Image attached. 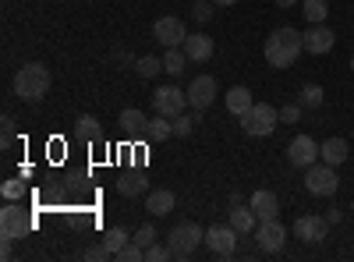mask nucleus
Wrapping results in <instances>:
<instances>
[{
    "instance_id": "f257e3e1",
    "label": "nucleus",
    "mask_w": 354,
    "mask_h": 262,
    "mask_svg": "<svg viewBox=\"0 0 354 262\" xmlns=\"http://www.w3.org/2000/svg\"><path fill=\"white\" fill-rule=\"evenodd\" d=\"M262 53H266V64L277 68V71H283V68H290V64L305 53V32L283 25V28H277V32L266 39V50H262Z\"/></svg>"
},
{
    "instance_id": "f03ea898",
    "label": "nucleus",
    "mask_w": 354,
    "mask_h": 262,
    "mask_svg": "<svg viewBox=\"0 0 354 262\" xmlns=\"http://www.w3.org/2000/svg\"><path fill=\"white\" fill-rule=\"evenodd\" d=\"M15 93H18L25 103H39V100L50 93V68L39 64V61L21 64L18 75H15Z\"/></svg>"
},
{
    "instance_id": "7ed1b4c3",
    "label": "nucleus",
    "mask_w": 354,
    "mask_h": 262,
    "mask_svg": "<svg viewBox=\"0 0 354 262\" xmlns=\"http://www.w3.org/2000/svg\"><path fill=\"white\" fill-rule=\"evenodd\" d=\"M202 241H205V230L198 223H177L170 234H167V245H170L174 259H192Z\"/></svg>"
},
{
    "instance_id": "20e7f679",
    "label": "nucleus",
    "mask_w": 354,
    "mask_h": 262,
    "mask_svg": "<svg viewBox=\"0 0 354 262\" xmlns=\"http://www.w3.org/2000/svg\"><path fill=\"white\" fill-rule=\"evenodd\" d=\"M277 121H280V110L270 106V103H252V106L241 113V128H245L248 135H255V138L270 135V131L277 128Z\"/></svg>"
},
{
    "instance_id": "39448f33",
    "label": "nucleus",
    "mask_w": 354,
    "mask_h": 262,
    "mask_svg": "<svg viewBox=\"0 0 354 262\" xmlns=\"http://www.w3.org/2000/svg\"><path fill=\"white\" fill-rule=\"evenodd\" d=\"M28 230H32V216H28V209H21L18 202H8V206L0 209V238L18 241V238L28 234Z\"/></svg>"
},
{
    "instance_id": "423d86ee",
    "label": "nucleus",
    "mask_w": 354,
    "mask_h": 262,
    "mask_svg": "<svg viewBox=\"0 0 354 262\" xmlns=\"http://www.w3.org/2000/svg\"><path fill=\"white\" fill-rule=\"evenodd\" d=\"M305 188H308L312 195H337V188H340L337 167H330V163H312V167H305Z\"/></svg>"
},
{
    "instance_id": "0eeeda50",
    "label": "nucleus",
    "mask_w": 354,
    "mask_h": 262,
    "mask_svg": "<svg viewBox=\"0 0 354 262\" xmlns=\"http://www.w3.org/2000/svg\"><path fill=\"white\" fill-rule=\"evenodd\" d=\"M153 106L156 113H163V118H177V113L188 110V93H181L177 85H160V89L153 93Z\"/></svg>"
},
{
    "instance_id": "6e6552de",
    "label": "nucleus",
    "mask_w": 354,
    "mask_h": 262,
    "mask_svg": "<svg viewBox=\"0 0 354 262\" xmlns=\"http://www.w3.org/2000/svg\"><path fill=\"white\" fill-rule=\"evenodd\" d=\"M153 39H156V43H163L167 50H170V46H185L188 28H185V21H181V18H160V21L153 25Z\"/></svg>"
},
{
    "instance_id": "1a4fd4ad",
    "label": "nucleus",
    "mask_w": 354,
    "mask_h": 262,
    "mask_svg": "<svg viewBox=\"0 0 354 262\" xmlns=\"http://www.w3.org/2000/svg\"><path fill=\"white\" fill-rule=\"evenodd\" d=\"M255 241H259L262 252L277 255V252H283V245H287V230L280 227V220H266V223L255 227Z\"/></svg>"
},
{
    "instance_id": "9d476101",
    "label": "nucleus",
    "mask_w": 354,
    "mask_h": 262,
    "mask_svg": "<svg viewBox=\"0 0 354 262\" xmlns=\"http://www.w3.org/2000/svg\"><path fill=\"white\" fill-rule=\"evenodd\" d=\"M205 245H209V252L213 255H220V259H230L234 255V245H238V230H234L230 223L227 227H209L205 230Z\"/></svg>"
},
{
    "instance_id": "9b49d317",
    "label": "nucleus",
    "mask_w": 354,
    "mask_h": 262,
    "mask_svg": "<svg viewBox=\"0 0 354 262\" xmlns=\"http://www.w3.org/2000/svg\"><path fill=\"white\" fill-rule=\"evenodd\" d=\"M287 160H290L294 167H312V163L319 160V142L308 138V135H298V138L287 145Z\"/></svg>"
},
{
    "instance_id": "f8f14e48",
    "label": "nucleus",
    "mask_w": 354,
    "mask_h": 262,
    "mask_svg": "<svg viewBox=\"0 0 354 262\" xmlns=\"http://www.w3.org/2000/svg\"><path fill=\"white\" fill-rule=\"evenodd\" d=\"M216 100V82H213V75H198V78H192V89H188V103H192V110H205Z\"/></svg>"
},
{
    "instance_id": "ddd939ff",
    "label": "nucleus",
    "mask_w": 354,
    "mask_h": 262,
    "mask_svg": "<svg viewBox=\"0 0 354 262\" xmlns=\"http://www.w3.org/2000/svg\"><path fill=\"white\" fill-rule=\"evenodd\" d=\"M333 43H337V36H333V28H326V21H322V25H312L308 32H305V53L322 57V53L333 50Z\"/></svg>"
},
{
    "instance_id": "4468645a",
    "label": "nucleus",
    "mask_w": 354,
    "mask_h": 262,
    "mask_svg": "<svg viewBox=\"0 0 354 262\" xmlns=\"http://www.w3.org/2000/svg\"><path fill=\"white\" fill-rule=\"evenodd\" d=\"M326 230H330V220L326 216H298V223H294V238L315 245V241L326 238Z\"/></svg>"
},
{
    "instance_id": "2eb2a0df",
    "label": "nucleus",
    "mask_w": 354,
    "mask_h": 262,
    "mask_svg": "<svg viewBox=\"0 0 354 262\" xmlns=\"http://www.w3.org/2000/svg\"><path fill=\"white\" fill-rule=\"evenodd\" d=\"M248 206L255 209L259 223H266V220H277V213H280V202H277V195H273L270 188H259V191L252 195Z\"/></svg>"
},
{
    "instance_id": "dca6fc26",
    "label": "nucleus",
    "mask_w": 354,
    "mask_h": 262,
    "mask_svg": "<svg viewBox=\"0 0 354 262\" xmlns=\"http://www.w3.org/2000/svg\"><path fill=\"white\" fill-rule=\"evenodd\" d=\"M185 53H188L192 64H205L213 57V39L205 36V32H195V36L185 39Z\"/></svg>"
},
{
    "instance_id": "f3484780",
    "label": "nucleus",
    "mask_w": 354,
    "mask_h": 262,
    "mask_svg": "<svg viewBox=\"0 0 354 262\" xmlns=\"http://www.w3.org/2000/svg\"><path fill=\"white\" fill-rule=\"evenodd\" d=\"M347 149H351L347 138H326V142L319 145V160H322V163H330V167H340V163L351 156Z\"/></svg>"
},
{
    "instance_id": "a211bd4d",
    "label": "nucleus",
    "mask_w": 354,
    "mask_h": 262,
    "mask_svg": "<svg viewBox=\"0 0 354 262\" xmlns=\"http://www.w3.org/2000/svg\"><path fill=\"white\" fill-rule=\"evenodd\" d=\"M230 227L238 230V234H255V227H259V216L252 206H234L230 209Z\"/></svg>"
},
{
    "instance_id": "6ab92c4d",
    "label": "nucleus",
    "mask_w": 354,
    "mask_h": 262,
    "mask_svg": "<svg viewBox=\"0 0 354 262\" xmlns=\"http://www.w3.org/2000/svg\"><path fill=\"white\" fill-rule=\"evenodd\" d=\"M145 209H149L153 216H167V213L174 209V191H170V188L149 191V195H145Z\"/></svg>"
},
{
    "instance_id": "aec40b11",
    "label": "nucleus",
    "mask_w": 354,
    "mask_h": 262,
    "mask_svg": "<svg viewBox=\"0 0 354 262\" xmlns=\"http://www.w3.org/2000/svg\"><path fill=\"white\" fill-rule=\"evenodd\" d=\"M117 191L124 198H138V195H149V181H145V174H124L121 181H117Z\"/></svg>"
},
{
    "instance_id": "412c9836",
    "label": "nucleus",
    "mask_w": 354,
    "mask_h": 262,
    "mask_svg": "<svg viewBox=\"0 0 354 262\" xmlns=\"http://www.w3.org/2000/svg\"><path fill=\"white\" fill-rule=\"evenodd\" d=\"M117 124H121L128 135H145V128H149V121H145V113L135 106V110H121V118H117Z\"/></svg>"
},
{
    "instance_id": "4be33fe9",
    "label": "nucleus",
    "mask_w": 354,
    "mask_h": 262,
    "mask_svg": "<svg viewBox=\"0 0 354 262\" xmlns=\"http://www.w3.org/2000/svg\"><path fill=\"white\" fill-rule=\"evenodd\" d=\"M192 61H188V53H185V46H170L167 53H163V71L167 75H185V68H188Z\"/></svg>"
},
{
    "instance_id": "5701e85b",
    "label": "nucleus",
    "mask_w": 354,
    "mask_h": 262,
    "mask_svg": "<svg viewBox=\"0 0 354 262\" xmlns=\"http://www.w3.org/2000/svg\"><path fill=\"white\" fill-rule=\"evenodd\" d=\"M252 103H255V100H252V93L245 89V85H234V89L227 93V110H230V113H238V118H241V113H245Z\"/></svg>"
},
{
    "instance_id": "b1692460",
    "label": "nucleus",
    "mask_w": 354,
    "mask_h": 262,
    "mask_svg": "<svg viewBox=\"0 0 354 262\" xmlns=\"http://www.w3.org/2000/svg\"><path fill=\"white\" fill-rule=\"evenodd\" d=\"M170 135H174V121L163 118V113H156V118L149 121V128H145V138L149 142H167Z\"/></svg>"
},
{
    "instance_id": "393cba45",
    "label": "nucleus",
    "mask_w": 354,
    "mask_h": 262,
    "mask_svg": "<svg viewBox=\"0 0 354 262\" xmlns=\"http://www.w3.org/2000/svg\"><path fill=\"white\" fill-rule=\"evenodd\" d=\"M75 135H78L82 142H96V138H100V121L93 118V113H82V118L75 121Z\"/></svg>"
},
{
    "instance_id": "a878e982",
    "label": "nucleus",
    "mask_w": 354,
    "mask_h": 262,
    "mask_svg": "<svg viewBox=\"0 0 354 262\" xmlns=\"http://www.w3.org/2000/svg\"><path fill=\"white\" fill-rule=\"evenodd\" d=\"M195 124H198V110L195 113H177V118H174V135L177 138H188L195 131Z\"/></svg>"
},
{
    "instance_id": "bb28decb",
    "label": "nucleus",
    "mask_w": 354,
    "mask_h": 262,
    "mask_svg": "<svg viewBox=\"0 0 354 262\" xmlns=\"http://www.w3.org/2000/svg\"><path fill=\"white\" fill-rule=\"evenodd\" d=\"M128 241H131V238H128V230H124V227H110V230H106V238H103V245L113 252V259H117V252H121Z\"/></svg>"
},
{
    "instance_id": "cd10ccee",
    "label": "nucleus",
    "mask_w": 354,
    "mask_h": 262,
    "mask_svg": "<svg viewBox=\"0 0 354 262\" xmlns=\"http://www.w3.org/2000/svg\"><path fill=\"white\" fill-rule=\"evenodd\" d=\"M135 71H138L142 78H156V75L163 71V61H160V57H138V61H135Z\"/></svg>"
},
{
    "instance_id": "c85d7f7f",
    "label": "nucleus",
    "mask_w": 354,
    "mask_h": 262,
    "mask_svg": "<svg viewBox=\"0 0 354 262\" xmlns=\"http://www.w3.org/2000/svg\"><path fill=\"white\" fill-rule=\"evenodd\" d=\"M326 15H330L326 0H305V18H308L312 25H322V21H326Z\"/></svg>"
},
{
    "instance_id": "c756f323",
    "label": "nucleus",
    "mask_w": 354,
    "mask_h": 262,
    "mask_svg": "<svg viewBox=\"0 0 354 262\" xmlns=\"http://www.w3.org/2000/svg\"><path fill=\"white\" fill-rule=\"evenodd\" d=\"M322 100H326V93H322L319 85H301V106L315 110V106H322Z\"/></svg>"
},
{
    "instance_id": "7c9ffc66",
    "label": "nucleus",
    "mask_w": 354,
    "mask_h": 262,
    "mask_svg": "<svg viewBox=\"0 0 354 262\" xmlns=\"http://www.w3.org/2000/svg\"><path fill=\"white\" fill-rule=\"evenodd\" d=\"M156 238H160V234H156V227H153V223H142V227L135 230V238H131V241L142 245V248H149V245H156Z\"/></svg>"
},
{
    "instance_id": "2f4dec72",
    "label": "nucleus",
    "mask_w": 354,
    "mask_h": 262,
    "mask_svg": "<svg viewBox=\"0 0 354 262\" xmlns=\"http://www.w3.org/2000/svg\"><path fill=\"white\" fill-rule=\"evenodd\" d=\"M213 8H216V4H213V0H195V4H192V18L205 25V21H209V18H213Z\"/></svg>"
},
{
    "instance_id": "473e14b6",
    "label": "nucleus",
    "mask_w": 354,
    "mask_h": 262,
    "mask_svg": "<svg viewBox=\"0 0 354 262\" xmlns=\"http://www.w3.org/2000/svg\"><path fill=\"white\" fill-rule=\"evenodd\" d=\"M117 259H121V262H142V259H145V248L135 245V241H128L121 252H117Z\"/></svg>"
},
{
    "instance_id": "72a5a7b5",
    "label": "nucleus",
    "mask_w": 354,
    "mask_h": 262,
    "mask_svg": "<svg viewBox=\"0 0 354 262\" xmlns=\"http://www.w3.org/2000/svg\"><path fill=\"white\" fill-rule=\"evenodd\" d=\"M82 259H85V262H106V259H113V252H110L106 245H93V248L82 252Z\"/></svg>"
},
{
    "instance_id": "f704fd0d",
    "label": "nucleus",
    "mask_w": 354,
    "mask_h": 262,
    "mask_svg": "<svg viewBox=\"0 0 354 262\" xmlns=\"http://www.w3.org/2000/svg\"><path fill=\"white\" fill-rule=\"evenodd\" d=\"M145 259H149V262H167V259H174V252H170V245H149V248H145Z\"/></svg>"
},
{
    "instance_id": "c9c22d12",
    "label": "nucleus",
    "mask_w": 354,
    "mask_h": 262,
    "mask_svg": "<svg viewBox=\"0 0 354 262\" xmlns=\"http://www.w3.org/2000/svg\"><path fill=\"white\" fill-rule=\"evenodd\" d=\"M280 121H283V124H298V121H301V103L280 106Z\"/></svg>"
},
{
    "instance_id": "e433bc0d",
    "label": "nucleus",
    "mask_w": 354,
    "mask_h": 262,
    "mask_svg": "<svg viewBox=\"0 0 354 262\" xmlns=\"http://www.w3.org/2000/svg\"><path fill=\"white\" fill-rule=\"evenodd\" d=\"M0 191H4L8 202H18V198L25 195V185H21V181H4V188H0Z\"/></svg>"
},
{
    "instance_id": "4c0bfd02",
    "label": "nucleus",
    "mask_w": 354,
    "mask_h": 262,
    "mask_svg": "<svg viewBox=\"0 0 354 262\" xmlns=\"http://www.w3.org/2000/svg\"><path fill=\"white\" fill-rule=\"evenodd\" d=\"M0 124H4V145H8V142L15 138V121H11V118H4Z\"/></svg>"
},
{
    "instance_id": "58836bf2",
    "label": "nucleus",
    "mask_w": 354,
    "mask_h": 262,
    "mask_svg": "<svg viewBox=\"0 0 354 262\" xmlns=\"http://www.w3.org/2000/svg\"><path fill=\"white\" fill-rule=\"evenodd\" d=\"M273 4H277V8H294L298 0H273Z\"/></svg>"
},
{
    "instance_id": "ea45409f",
    "label": "nucleus",
    "mask_w": 354,
    "mask_h": 262,
    "mask_svg": "<svg viewBox=\"0 0 354 262\" xmlns=\"http://www.w3.org/2000/svg\"><path fill=\"white\" fill-rule=\"evenodd\" d=\"M216 8H230V4H238V0H213Z\"/></svg>"
},
{
    "instance_id": "a19ab883",
    "label": "nucleus",
    "mask_w": 354,
    "mask_h": 262,
    "mask_svg": "<svg viewBox=\"0 0 354 262\" xmlns=\"http://www.w3.org/2000/svg\"><path fill=\"white\" fill-rule=\"evenodd\" d=\"M351 71H354V53H351Z\"/></svg>"
},
{
    "instance_id": "79ce46f5",
    "label": "nucleus",
    "mask_w": 354,
    "mask_h": 262,
    "mask_svg": "<svg viewBox=\"0 0 354 262\" xmlns=\"http://www.w3.org/2000/svg\"><path fill=\"white\" fill-rule=\"evenodd\" d=\"M351 209H354V202H351Z\"/></svg>"
}]
</instances>
